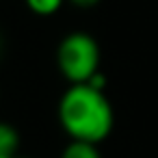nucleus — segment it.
<instances>
[{
    "label": "nucleus",
    "instance_id": "f257e3e1",
    "mask_svg": "<svg viewBox=\"0 0 158 158\" xmlns=\"http://www.w3.org/2000/svg\"><path fill=\"white\" fill-rule=\"evenodd\" d=\"M59 123L74 141L102 143L113 130L115 113L104 89L78 82L59 100Z\"/></svg>",
    "mask_w": 158,
    "mask_h": 158
},
{
    "label": "nucleus",
    "instance_id": "39448f33",
    "mask_svg": "<svg viewBox=\"0 0 158 158\" xmlns=\"http://www.w3.org/2000/svg\"><path fill=\"white\" fill-rule=\"evenodd\" d=\"M24 5L35 13V15H54L63 5L65 0H24Z\"/></svg>",
    "mask_w": 158,
    "mask_h": 158
},
{
    "label": "nucleus",
    "instance_id": "423d86ee",
    "mask_svg": "<svg viewBox=\"0 0 158 158\" xmlns=\"http://www.w3.org/2000/svg\"><path fill=\"white\" fill-rule=\"evenodd\" d=\"M67 2H72L76 9H91V7H95L100 0H67Z\"/></svg>",
    "mask_w": 158,
    "mask_h": 158
},
{
    "label": "nucleus",
    "instance_id": "20e7f679",
    "mask_svg": "<svg viewBox=\"0 0 158 158\" xmlns=\"http://www.w3.org/2000/svg\"><path fill=\"white\" fill-rule=\"evenodd\" d=\"M61 158H102L98 143H89V141H74L67 143L61 152Z\"/></svg>",
    "mask_w": 158,
    "mask_h": 158
},
{
    "label": "nucleus",
    "instance_id": "7ed1b4c3",
    "mask_svg": "<svg viewBox=\"0 0 158 158\" xmlns=\"http://www.w3.org/2000/svg\"><path fill=\"white\" fill-rule=\"evenodd\" d=\"M20 147V132L13 123L0 121V158H11L18 154Z\"/></svg>",
    "mask_w": 158,
    "mask_h": 158
},
{
    "label": "nucleus",
    "instance_id": "f03ea898",
    "mask_svg": "<svg viewBox=\"0 0 158 158\" xmlns=\"http://www.w3.org/2000/svg\"><path fill=\"white\" fill-rule=\"evenodd\" d=\"M100 59L102 54L98 41L85 31L67 33L56 48L59 72L72 85L89 82L100 72Z\"/></svg>",
    "mask_w": 158,
    "mask_h": 158
},
{
    "label": "nucleus",
    "instance_id": "0eeeda50",
    "mask_svg": "<svg viewBox=\"0 0 158 158\" xmlns=\"http://www.w3.org/2000/svg\"><path fill=\"white\" fill-rule=\"evenodd\" d=\"M11 158H26V156H20V154H15V156H11Z\"/></svg>",
    "mask_w": 158,
    "mask_h": 158
}]
</instances>
